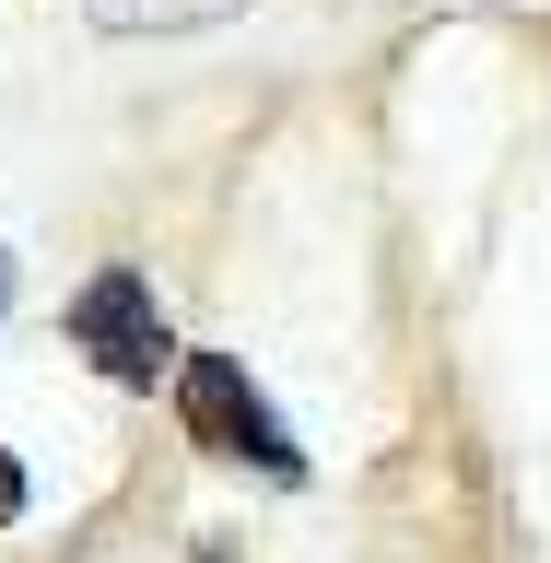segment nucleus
Returning a JSON list of instances; mask_svg holds the SVG:
<instances>
[{
    "label": "nucleus",
    "instance_id": "f257e3e1",
    "mask_svg": "<svg viewBox=\"0 0 551 563\" xmlns=\"http://www.w3.org/2000/svg\"><path fill=\"white\" fill-rule=\"evenodd\" d=\"M176 411H188V446L211 457H246V470H271V482H306V446H294V422L246 387L235 352H188L176 364Z\"/></svg>",
    "mask_w": 551,
    "mask_h": 563
},
{
    "label": "nucleus",
    "instance_id": "20e7f679",
    "mask_svg": "<svg viewBox=\"0 0 551 563\" xmlns=\"http://www.w3.org/2000/svg\"><path fill=\"white\" fill-rule=\"evenodd\" d=\"M24 517V470H12V446H0V528Z\"/></svg>",
    "mask_w": 551,
    "mask_h": 563
},
{
    "label": "nucleus",
    "instance_id": "39448f33",
    "mask_svg": "<svg viewBox=\"0 0 551 563\" xmlns=\"http://www.w3.org/2000/svg\"><path fill=\"white\" fill-rule=\"evenodd\" d=\"M0 306H12V258H0Z\"/></svg>",
    "mask_w": 551,
    "mask_h": 563
},
{
    "label": "nucleus",
    "instance_id": "7ed1b4c3",
    "mask_svg": "<svg viewBox=\"0 0 551 563\" xmlns=\"http://www.w3.org/2000/svg\"><path fill=\"white\" fill-rule=\"evenodd\" d=\"M211 12H235V0H95L106 35H176V24H211Z\"/></svg>",
    "mask_w": 551,
    "mask_h": 563
},
{
    "label": "nucleus",
    "instance_id": "f03ea898",
    "mask_svg": "<svg viewBox=\"0 0 551 563\" xmlns=\"http://www.w3.org/2000/svg\"><path fill=\"white\" fill-rule=\"evenodd\" d=\"M70 352H82L106 387H153L176 364V329H165V306H153V282L141 271H95L70 294Z\"/></svg>",
    "mask_w": 551,
    "mask_h": 563
}]
</instances>
